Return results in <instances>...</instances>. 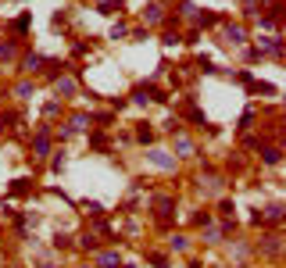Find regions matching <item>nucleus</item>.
Listing matches in <instances>:
<instances>
[{"mask_svg": "<svg viewBox=\"0 0 286 268\" xmlns=\"http://www.w3.org/2000/svg\"><path fill=\"white\" fill-rule=\"evenodd\" d=\"M54 90L65 93V97H72L75 93V79H72V75H61V79H54Z\"/></svg>", "mask_w": 286, "mask_h": 268, "instance_id": "7", "label": "nucleus"}, {"mask_svg": "<svg viewBox=\"0 0 286 268\" xmlns=\"http://www.w3.org/2000/svg\"><path fill=\"white\" fill-rule=\"evenodd\" d=\"M172 208H176L172 197H154V211H157V215H172Z\"/></svg>", "mask_w": 286, "mask_h": 268, "instance_id": "10", "label": "nucleus"}, {"mask_svg": "<svg viewBox=\"0 0 286 268\" xmlns=\"http://www.w3.org/2000/svg\"><path fill=\"white\" fill-rule=\"evenodd\" d=\"M15 54H18L15 43H0V57H4V61H15Z\"/></svg>", "mask_w": 286, "mask_h": 268, "instance_id": "17", "label": "nucleus"}, {"mask_svg": "<svg viewBox=\"0 0 286 268\" xmlns=\"http://www.w3.org/2000/svg\"><path fill=\"white\" fill-rule=\"evenodd\" d=\"M90 147H93V150H104V147H107V136H104V132H93V136H90Z\"/></svg>", "mask_w": 286, "mask_h": 268, "instance_id": "19", "label": "nucleus"}, {"mask_svg": "<svg viewBox=\"0 0 286 268\" xmlns=\"http://www.w3.org/2000/svg\"><path fill=\"white\" fill-rule=\"evenodd\" d=\"M47 154H50V129L39 125L32 136V158H47Z\"/></svg>", "mask_w": 286, "mask_h": 268, "instance_id": "1", "label": "nucleus"}, {"mask_svg": "<svg viewBox=\"0 0 286 268\" xmlns=\"http://www.w3.org/2000/svg\"><path fill=\"white\" fill-rule=\"evenodd\" d=\"M147 158H150V161H154L157 168H165V172H172V168H176V158L168 154V150H150Z\"/></svg>", "mask_w": 286, "mask_h": 268, "instance_id": "4", "label": "nucleus"}, {"mask_svg": "<svg viewBox=\"0 0 286 268\" xmlns=\"http://www.w3.org/2000/svg\"><path fill=\"white\" fill-rule=\"evenodd\" d=\"M161 43H165V47H176V43H183V36H179V32H165V40H161Z\"/></svg>", "mask_w": 286, "mask_h": 268, "instance_id": "22", "label": "nucleus"}, {"mask_svg": "<svg viewBox=\"0 0 286 268\" xmlns=\"http://www.w3.org/2000/svg\"><path fill=\"white\" fill-rule=\"evenodd\" d=\"M136 140H140V143H150V140H154V132L147 129V122H140V129H136Z\"/></svg>", "mask_w": 286, "mask_h": 268, "instance_id": "18", "label": "nucleus"}, {"mask_svg": "<svg viewBox=\"0 0 286 268\" xmlns=\"http://www.w3.org/2000/svg\"><path fill=\"white\" fill-rule=\"evenodd\" d=\"M83 247H86V250H97V236L86 233V236H83Z\"/></svg>", "mask_w": 286, "mask_h": 268, "instance_id": "27", "label": "nucleus"}, {"mask_svg": "<svg viewBox=\"0 0 286 268\" xmlns=\"http://www.w3.org/2000/svg\"><path fill=\"white\" fill-rule=\"evenodd\" d=\"M168 247H172V250H179V254H183V250H190L186 236H172V240H168Z\"/></svg>", "mask_w": 286, "mask_h": 268, "instance_id": "21", "label": "nucleus"}, {"mask_svg": "<svg viewBox=\"0 0 286 268\" xmlns=\"http://www.w3.org/2000/svg\"><path fill=\"white\" fill-rule=\"evenodd\" d=\"M15 93H18V97H29V93H32V83H29V79H25V83H18V86H15Z\"/></svg>", "mask_w": 286, "mask_h": 268, "instance_id": "24", "label": "nucleus"}, {"mask_svg": "<svg viewBox=\"0 0 286 268\" xmlns=\"http://www.w3.org/2000/svg\"><path fill=\"white\" fill-rule=\"evenodd\" d=\"M83 208H86V215H93V218H100V215H104V204H97V200H86Z\"/></svg>", "mask_w": 286, "mask_h": 268, "instance_id": "20", "label": "nucleus"}, {"mask_svg": "<svg viewBox=\"0 0 286 268\" xmlns=\"http://www.w3.org/2000/svg\"><path fill=\"white\" fill-rule=\"evenodd\" d=\"M11 193H15V197L29 193V179H15V182H11Z\"/></svg>", "mask_w": 286, "mask_h": 268, "instance_id": "16", "label": "nucleus"}, {"mask_svg": "<svg viewBox=\"0 0 286 268\" xmlns=\"http://www.w3.org/2000/svg\"><path fill=\"white\" fill-rule=\"evenodd\" d=\"M279 218H282V204H272L268 208V222H279Z\"/></svg>", "mask_w": 286, "mask_h": 268, "instance_id": "25", "label": "nucleus"}, {"mask_svg": "<svg viewBox=\"0 0 286 268\" xmlns=\"http://www.w3.org/2000/svg\"><path fill=\"white\" fill-rule=\"evenodd\" d=\"M143 22H147V25L168 22V18H165V8H161V4H147V8H143Z\"/></svg>", "mask_w": 286, "mask_h": 268, "instance_id": "3", "label": "nucleus"}, {"mask_svg": "<svg viewBox=\"0 0 286 268\" xmlns=\"http://www.w3.org/2000/svg\"><path fill=\"white\" fill-rule=\"evenodd\" d=\"M261 161H265V165H279V161H282V150H279V147H265V150H261Z\"/></svg>", "mask_w": 286, "mask_h": 268, "instance_id": "9", "label": "nucleus"}, {"mask_svg": "<svg viewBox=\"0 0 286 268\" xmlns=\"http://www.w3.org/2000/svg\"><path fill=\"white\" fill-rule=\"evenodd\" d=\"M122 4H126V0H97V11H100V15H115Z\"/></svg>", "mask_w": 286, "mask_h": 268, "instance_id": "11", "label": "nucleus"}, {"mask_svg": "<svg viewBox=\"0 0 286 268\" xmlns=\"http://www.w3.org/2000/svg\"><path fill=\"white\" fill-rule=\"evenodd\" d=\"M179 18H186V22H193V18H197V8L190 4V0H183V4H179Z\"/></svg>", "mask_w": 286, "mask_h": 268, "instance_id": "14", "label": "nucleus"}, {"mask_svg": "<svg viewBox=\"0 0 286 268\" xmlns=\"http://www.w3.org/2000/svg\"><path fill=\"white\" fill-rule=\"evenodd\" d=\"M107 36H111V40H126V36H129V25H126V22H115Z\"/></svg>", "mask_w": 286, "mask_h": 268, "instance_id": "13", "label": "nucleus"}, {"mask_svg": "<svg viewBox=\"0 0 286 268\" xmlns=\"http://www.w3.org/2000/svg\"><path fill=\"white\" fill-rule=\"evenodd\" d=\"M100 268H122L118 250H104V254H100Z\"/></svg>", "mask_w": 286, "mask_h": 268, "instance_id": "8", "label": "nucleus"}, {"mask_svg": "<svg viewBox=\"0 0 286 268\" xmlns=\"http://www.w3.org/2000/svg\"><path fill=\"white\" fill-rule=\"evenodd\" d=\"M90 122H93V118H90V114H86V111H75V114H72V118H68V129H72V132H83V129L90 125Z\"/></svg>", "mask_w": 286, "mask_h": 268, "instance_id": "6", "label": "nucleus"}, {"mask_svg": "<svg viewBox=\"0 0 286 268\" xmlns=\"http://www.w3.org/2000/svg\"><path fill=\"white\" fill-rule=\"evenodd\" d=\"M147 261H150V264H157V268H168V257H165V254H150Z\"/></svg>", "mask_w": 286, "mask_h": 268, "instance_id": "23", "label": "nucleus"}, {"mask_svg": "<svg viewBox=\"0 0 286 268\" xmlns=\"http://www.w3.org/2000/svg\"><path fill=\"white\" fill-rule=\"evenodd\" d=\"M176 150H179L183 158H190V154H193V143H190V140H186L183 132H176Z\"/></svg>", "mask_w": 286, "mask_h": 268, "instance_id": "12", "label": "nucleus"}, {"mask_svg": "<svg viewBox=\"0 0 286 268\" xmlns=\"http://www.w3.org/2000/svg\"><path fill=\"white\" fill-rule=\"evenodd\" d=\"M197 68H200V72H204V75H215V72H218V68H215V61H211V57H197Z\"/></svg>", "mask_w": 286, "mask_h": 268, "instance_id": "15", "label": "nucleus"}, {"mask_svg": "<svg viewBox=\"0 0 286 268\" xmlns=\"http://www.w3.org/2000/svg\"><path fill=\"white\" fill-rule=\"evenodd\" d=\"M65 161H68V158H65V154H58V158L50 161V172H61V168H65Z\"/></svg>", "mask_w": 286, "mask_h": 268, "instance_id": "26", "label": "nucleus"}, {"mask_svg": "<svg viewBox=\"0 0 286 268\" xmlns=\"http://www.w3.org/2000/svg\"><path fill=\"white\" fill-rule=\"evenodd\" d=\"M22 72H25V75L43 72V57H39V54H25V57H22Z\"/></svg>", "mask_w": 286, "mask_h": 268, "instance_id": "5", "label": "nucleus"}, {"mask_svg": "<svg viewBox=\"0 0 286 268\" xmlns=\"http://www.w3.org/2000/svg\"><path fill=\"white\" fill-rule=\"evenodd\" d=\"M222 32H225V43H247V29H243V25H233V22H225L222 25Z\"/></svg>", "mask_w": 286, "mask_h": 268, "instance_id": "2", "label": "nucleus"}]
</instances>
